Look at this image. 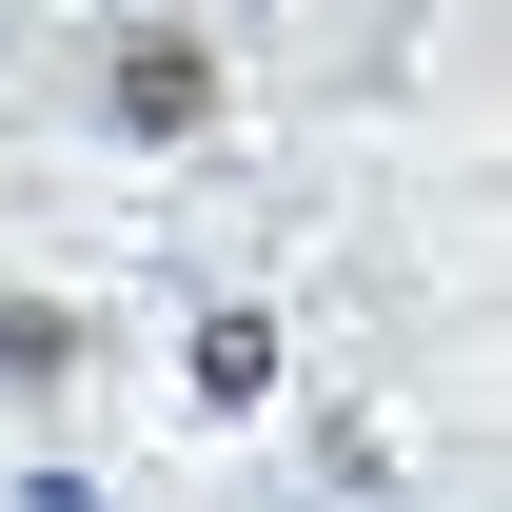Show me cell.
Segmentation results:
<instances>
[{
	"mask_svg": "<svg viewBox=\"0 0 512 512\" xmlns=\"http://www.w3.org/2000/svg\"><path fill=\"white\" fill-rule=\"evenodd\" d=\"M217 119H237V79H217L197 20H119V40H99V138L178 158V138H217Z\"/></svg>",
	"mask_w": 512,
	"mask_h": 512,
	"instance_id": "1",
	"label": "cell"
},
{
	"mask_svg": "<svg viewBox=\"0 0 512 512\" xmlns=\"http://www.w3.org/2000/svg\"><path fill=\"white\" fill-rule=\"evenodd\" d=\"M79 355H99L79 296H0V394H79Z\"/></svg>",
	"mask_w": 512,
	"mask_h": 512,
	"instance_id": "2",
	"label": "cell"
},
{
	"mask_svg": "<svg viewBox=\"0 0 512 512\" xmlns=\"http://www.w3.org/2000/svg\"><path fill=\"white\" fill-rule=\"evenodd\" d=\"M197 394H217V414H256V394H276V316H197V355H178Z\"/></svg>",
	"mask_w": 512,
	"mask_h": 512,
	"instance_id": "3",
	"label": "cell"
}]
</instances>
